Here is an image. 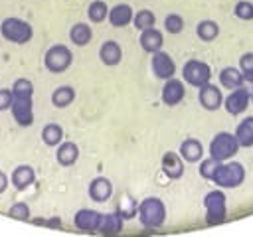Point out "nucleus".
<instances>
[{"mask_svg": "<svg viewBox=\"0 0 253 237\" xmlns=\"http://www.w3.org/2000/svg\"><path fill=\"white\" fill-rule=\"evenodd\" d=\"M251 101H253V89H251Z\"/></svg>", "mask_w": 253, "mask_h": 237, "instance_id": "39", "label": "nucleus"}, {"mask_svg": "<svg viewBox=\"0 0 253 237\" xmlns=\"http://www.w3.org/2000/svg\"><path fill=\"white\" fill-rule=\"evenodd\" d=\"M196 34L200 40L204 41H213L217 36H219V26L213 22V20H202L196 28Z\"/></svg>", "mask_w": 253, "mask_h": 237, "instance_id": "28", "label": "nucleus"}, {"mask_svg": "<svg viewBox=\"0 0 253 237\" xmlns=\"http://www.w3.org/2000/svg\"><path fill=\"white\" fill-rule=\"evenodd\" d=\"M101 215L103 213H99V211H95V209H79L77 213H75V217H73V223H75V227L79 229V231H87V233H97V229H99V223H101Z\"/></svg>", "mask_w": 253, "mask_h": 237, "instance_id": "11", "label": "nucleus"}, {"mask_svg": "<svg viewBox=\"0 0 253 237\" xmlns=\"http://www.w3.org/2000/svg\"><path fill=\"white\" fill-rule=\"evenodd\" d=\"M162 172L170 180H178L184 174V160H182V156L176 154V152H166L162 156Z\"/></svg>", "mask_w": 253, "mask_h": 237, "instance_id": "14", "label": "nucleus"}, {"mask_svg": "<svg viewBox=\"0 0 253 237\" xmlns=\"http://www.w3.org/2000/svg\"><path fill=\"white\" fill-rule=\"evenodd\" d=\"M162 43H164V38H162V32H158L156 28H148V30H142L140 34V47L148 53H156L162 49Z\"/></svg>", "mask_w": 253, "mask_h": 237, "instance_id": "17", "label": "nucleus"}, {"mask_svg": "<svg viewBox=\"0 0 253 237\" xmlns=\"http://www.w3.org/2000/svg\"><path fill=\"white\" fill-rule=\"evenodd\" d=\"M206 205V223L219 225L225 221V194L221 190H213L204 198Z\"/></svg>", "mask_w": 253, "mask_h": 237, "instance_id": "5", "label": "nucleus"}, {"mask_svg": "<svg viewBox=\"0 0 253 237\" xmlns=\"http://www.w3.org/2000/svg\"><path fill=\"white\" fill-rule=\"evenodd\" d=\"M12 117L20 126H30L34 122V105H32V97L30 99H20L14 97L12 101Z\"/></svg>", "mask_w": 253, "mask_h": 237, "instance_id": "9", "label": "nucleus"}, {"mask_svg": "<svg viewBox=\"0 0 253 237\" xmlns=\"http://www.w3.org/2000/svg\"><path fill=\"white\" fill-rule=\"evenodd\" d=\"M235 16L239 20H253V4L247 0H241L235 4Z\"/></svg>", "mask_w": 253, "mask_h": 237, "instance_id": "36", "label": "nucleus"}, {"mask_svg": "<svg viewBox=\"0 0 253 237\" xmlns=\"http://www.w3.org/2000/svg\"><path fill=\"white\" fill-rule=\"evenodd\" d=\"M154 22H156V16L150 12V10H140V12H136L134 14V18H132V24H134V28L136 30H148V28H154Z\"/></svg>", "mask_w": 253, "mask_h": 237, "instance_id": "31", "label": "nucleus"}, {"mask_svg": "<svg viewBox=\"0 0 253 237\" xmlns=\"http://www.w3.org/2000/svg\"><path fill=\"white\" fill-rule=\"evenodd\" d=\"M184 95H186V89H184V83L180 79H174V77L166 79V83L162 87V103L164 105L174 107L184 99Z\"/></svg>", "mask_w": 253, "mask_h": 237, "instance_id": "12", "label": "nucleus"}, {"mask_svg": "<svg viewBox=\"0 0 253 237\" xmlns=\"http://www.w3.org/2000/svg\"><path fill=\"white\" fill-rule=\"evenodd\" d=\"M87 16H89L91 22L99 24V22H103V20L109 16V8H107V4H105L103 0H95V2L89 4V8H87Z\"/></svg>", "mask_w": 253, "mask_h": 237, "instance_id": "29", "label": "nucleus"}, {"mask_svg": "<svg viewBox=\"0 0 253 237\" xmlns=\"http://www.w3.org/2000/svg\"><path fill=\"white\" fill-rule=\"evenodd\" d=\"M239 67H241V73H243L245 81L253 83V53L251 51H247L239 57Z\"/></svg>", "mask_w": 253, "mask_h": 237, "instance_id": "34", "label": "nucleus"}, {"mask_svg": "<svg viewBox=\"0 0 253 237\" xmlns=\"http://www.w3.org/2000/svg\"><path fill=\"white\" fill-rule=\"evenodd\" d=\"M182 77H184V81H186L188 85L200 89V87H204L206 83H210V79H211V69H210L208 63H204V61H200V59H190V61H186L184 67H182Z\"/></svg>", "mask_w": 253, "mask_h": 237, "instance_id": "7", "label": "nucleus"}, {"mask_svg": "<svg viewBox=\"0 0 253 237\" xmlns=\"http://www.w3.org/2000/svg\"><path fill=\"white\" fill-rule=\"evenodd\" d=\"M55 158L61 166H73L79 158V148L75 142H61L57 144V152H55Z\"/></svg>", "mask_w": 253, "mask_h": 237, "instance_id": "22", "label": "nucleus"}, {"mask_svg": "<svg viewBox=\"0 0 253 237\" xmlns=\"http://www.w3.org/2000/svg\"><path fill=\"white\" fill-rule=\"evenodd\" d=\"M180 156H182V160H186V162H198V160H202V156H204V146H202V142L196 140V138H186V140L180 144Z\"/></svg>", "mask_w": 253, "mask_h": 237, "instance_id": "21", "label": "nucleus"}, {"mask_svg": "<svg viewBox=\"0 0 253 237\" xmlns=\"http://www.w3.org/2000/svg\"><path fill=\"white\" fill-rule=\"evenodd\" d=\"M243 81H245V77H243L241 69H237V67H225L219 73V83L225 89H237L243 85Z\"/></svg>", "mask_w": 253, "mask_h": 237, "instance_id": "23", "label": "nucleus"}, {"mask_svg": "<svg viewBox=\"0 0 253 237\" xmlns=\"http://www.w3.org/2000/svg\"><path fill=\"white\" fill-rule=\"evenodd\" d=\"M10 180H12V186H14L16 190H26V188H30V186L34 184L36 172H34L32 166L22 164V166H16V168H14Z\"/></svg>", "mask_w": 253, "mask_h": 237, "instance_id": "15", "label": "nucleus"}, {"mask_svg": "<svg viewBox=\"0 0 253 237\" xmlns=\"http://www.w3.org/2000/svg\"><path fill=\"white\" fill-rule=\"evenodd\" d=\"M99 57H101V61H103L105 65H117V63H121V59H123V49H121V45H119L117 41L109 40V41H105V43L101 45Z\"/></svg>", "mask_w": 253, "mask_h": 237, "instance_id": "20", "label": "nucleus"}, {"mask_svg": "<svg viewBox=\"0 0 253 237\" xmlns=\"http://www.w3.org/2000/svg\"><path fill=\"white\" fill-rule=\"evenodd\" d=\"M12 93L14 97H20V99H30L34 95V83L26 77H20L12 83Z\"/></svg>", "mask_w": 253, "mask_h": 237, "instance_id": "30", "label": "nucleus"}, {"mask_svg": "<svg viewBox=\"0 0 253 237\" xmlns=\"http://www.w3.org/2000/svg\"><path fill=\"white\" fill-rule=\"evenodd\" d=\"M121 231H123V215L119 211H115V213H103L101 215V223H99L97 233H103V235H119Z\"/></svg>", "mask_w": 253, "mask_h": 237, "instance_id": "18", "label": "nucleus"}, {"mask_svg": "<svg viewBox=\"0 0 253 237\" xmlns=\"http://www.w3.org/2000/svg\"><path fill=\"white\" fill-rule=\"evenodd\" d=\"M249 99H251V91H247V89L241 85V87H237V89H231V93L225 97L223 107H225V111H227L229 115H241V113L247 109Z\"/></svg>", "mask_w": 253, "mask_h": 237, "instance_id": "8", "label": "nucleus"}, {"mask_svg": "<svg viewBox=\"0 0 253 237\" xmlns=\"http://www.w3.org/2000/svg\"><path fill=\"white\" fill-rule=\"evenodd\" d=\"M69 38H71V41H73L75 45H87V43L91 41V38H93V32H91V28H89L87 24L79 22V24H75V26L69 30Z\"/></svg>", "mask_w": 253, "mask_h": 237, "instance_id": "27", "label": "nucleus"}, {"mask_svg": "<svg viewBox=\"0 0 253 237\" xmlns=\"http://www.w3.org/2000/svg\"><path fill=\"white\" fill-rule=\"evenodd\" d=\"M42 140L47 144V146H57L63 142V128L57 124V122H49L43 126L42 130Z\"/></svg>", "mask_w": 253, "mask_h": 237, "instance_id": "26", "label": "nucleus"}, {"mask_svg": "<svg viewBox=\"0 0 253 237\" xmlns=\"http://www.w3.org/2000/svg\"><path fill=\"white\" fill-rule=\"evenodd\" d=\"M237 150H239V142L231 132H217L210 142V156L215 158L217 162H225L233 158Z\"/></svg>", "mask_w": 253, "mask_h": 237, "instance_id": "4", "label": "nucleus"}, {"mask_svg": "<svg viewBox=\"0 0 253 237\" xmlns=\"http://www.w3.org/2000/svg\"><path fill=\"white\" fill-rule=\"evenodd\" d=\"M73 61V55L69 51L67 45L63 43H57V45H51L45 55H43V63H45V69L51 71V73H63L65 69H69Z\"/></svg>", "mask_w": 253, "mask_h": 237, "instance_id": "6", "label": "nucleus"}, {"mask_svg": "<svg viewBox=\"0 0 253 237\" xmlns=\"http://www.w3.org/2000/svg\"><path fill=\"white\" fill-rule=\"evenodd\" d=\"M0 34H2L4 40L12 41V43H28L32 40V36H34V30L26 20L6 18L0 24Z\"/></svg>", "mask_w": 253, "mask_h": 237, "instance_id": "3", "label": "nucleus"}, {"mask_svg": "<svg viewBox=\"0 0 253 237\" xmlns=\"http://www.w3.org/2000/svg\"><path fill=\"white\" fill-rule=\"evenodd\" d=\"M8 215L14 217V219H20V221H28L30 219V207H28L26 201H16V203L10 205Z\"/></svg>", "mask_w": 253, "mask_h": 237, "instance_id": "32", "label": "nucleus"}, {"mask_svg": "<svg viewBox=\"0 0 253 237\" xmlns=\"http://www.w3.org/2000/svg\"><path fill=\"white\" fill-rule=\"evenodd\" d=\"M152 71H154V75L158 77V79H170V77H174V73H176V63H174V59L166 53V51H156V53H152Z\"/></svg>", "mask_w": 253, "mask_h": 237, "instance_id": "10", "label": "nucleus"}, {"mask_svg": "<svg viewBox=\"0 0 253 237\" xmlns=\"http://www.w3.org/2000/svg\"><path fill=\"white\" fill-rule=\"evenodd\" d=\"M136 215H138V219H140V223L144 227L156 229L166 219V207H164L162 199H158V198H146V199H142L138 203Z\"/></svg>", "mask_w": 253, "mask_h": 237, "instance_id": "1", "label": "nucleus"}, {"mask_svg": "<svg viewBox=\"0 0 253 237\" xmlns=\"http://www.w3.org/2000/svg\"><path fill=\"white\" fill-rule=\"evenodd\" d=\"M12 101H14L12 89H0V111H8L12 107Z\"/></svg>", "mask_w": 253, "mask_h": 237, "instance_id": "37", "label": "nucleus"}, {"mask_svg": "<svg viewBox=\"0 0 253 237\" xmlns=\"http://www.w3.org/2000/svg\"><path fill=\"white\" fill-rule=\"evenodd\" d=\"M217 160L215 158H206V160H202V164H200V176L202 178H206V180H211V176H213V172H215V168H217Z\"/></svg>", "mask_w": 253, "mask_h": 237, "instance_id": "35", "label": "nucleus"}, {"mask_svg": "<svg viewBox=\"0 0 253 237\" xmlns=\"http://www.w3.org/2000/svg\"><path fill=\"white\" fill-rule=\"evenodd\" d=\"M243 180H245V168L239 162H219L211 176V182L225 190L237 188L239 184H243Z\"/></svg>", "mask_w": 253, "mask_h": 237, "instance_id": "2", "label": "nucleus"}, {"mask_svg": "<svg viewBox=\"0 0 253 237\" xmlns=\"http://www.w3.org/2000/svg\"><path fill=\"white\" fill-rule=\"evenodd\" d=\"M107 18H109L111 26H115V28H123V26H126V24L132 22L134 12H132V8H130L128 4H117L115 8L109 10V16H107Z\"/></svg>", "mask_w": 253, "mask_h": 237, "instance_id": "19", "label": "nucleus"}, {"mask_svg": "<svg viewBox=\"0 0 253 237\" xmlns=\"http://www.w3.org/2000/svg\"><path fill=\"white\" fill-rule=\"evenodd\" d=\"M6 188H8V176L0 170V194H4V192H6Z\"/></svg>", "mask_w": 253, "mask_h": 237, "instance_id": "38", "label": "nucleus"}, {"mask_svg": "<svg viewBox=\"0 0 253 237\" xmlns=\"http://www.w3.org/2000/svg\"><path fill=\"white\" fill-rule=\"evenodd\" d=\"M200 105L206 109V111H217L221 105H223V95L221 91L211 85V83H206L204 87H200Z\"/></svg>", "mask_w": 253, "mask_h": 237, "instance_id": "13", "label": "nucleus"}, {"mask_svg": "<svg viewBox=\"0 0 253 237\" xmlns=\"http://www.w3.org/2000/svg\"><path fill=\"white\" fill-rule=\"evenodd\" d=\"M111 194H113V184L109 178L99 176L89 184V198L93 201H107L111 198Z\"/></svg>", "mask_w": 253, "mask_h": 237, "instance_id": "16", "label": "nucleus"}, {"mask_svg": "<svg viewBox=\"0 0 253 237\" xmlns=\"http://www.w3.org/2000/svg\"><path fill=\"white\" fill-rule=\"evenodd\" d=\"M235 138L239 142V146L249 148L253 146V117H247L245 120H241L235 128Z\"/></svg>", "mask_w": 253, "mask_h": 237, "instance_id": "24", "label": "nucleus"}, {"mask_svg": "<svg viewBox=\"0 0 253 237\" xmlns=\"http://www.w3.org/2000/svg\"><path fill=\"white\" fill-rule=\"evenodd\" d=\"M73 99H75V89L69 87V85H61V87H57V89L51 93V103H53V107H57V109H63V107L71 105Z\"/></svg>", "mask_w": 253, "mask_h": 237, "instance_id": "25", "label": "nucleus"}, {"mask_svg": "<svg viewBox=\"0 0 253 237\" xmlns=\"http://www.w3.org/2000/svg\"><path fill=\"white\" fill-rule=\"evenodd\" d=\"M164 28H166L168 34H180V32L184 30V20H182V16H178V14H168V16L164 18Z\"/></svg>", "mask_w": 253, "mask_h": 237, "instance_id": "33", "label": "nucleus"}]
</instances>
